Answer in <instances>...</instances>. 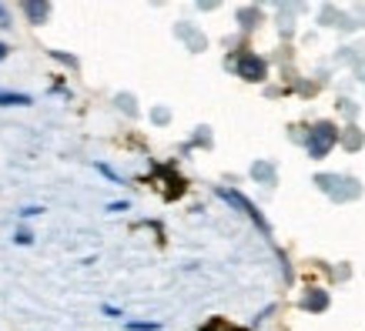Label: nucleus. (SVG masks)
I'll use <instances>...</instances> for the list:
<instances>
[{
  "label": "nucleus",
  "instance_id": "obj_5",
  "mask_svg": "<svg viewBox=\"0 0 365 331\" xmlns=\"http://www.w3.org/2000/svg\"><path fill=\"white\" fill-rule=\"evenodd\" d=\"M21 11H24V17H27L34 27H44L47 17H51V4H47V0H27Z\"/></svg>",
  "mask_w": 365,
  "mask_h": 331
},
{
  "label": "nucleus",
  "instance_id": "obj_13",
  "mask_svg": "<svg viewBox=\"0 0 365 331\" xmlns=\"http://www.w3.org/2000/svg\"><path fill=\"white\" fill-rule=\"evenodd\" d=\"M158 321H128V331H158Z\"/></svg>",
  "mask_w": 365,
  "mask_h": 331
},
{
  "label": "nucleus",
  "instance_id": "obj_6",
  "mask_svg": "<svg viewBox=\"0 0 365 331\" xmlns=\"http://www.w3.org/2000/svg\"><path fill=\"white\" fill-rule=\"evenodd\" d=\"M252 177L258 181V184H268V188H272V184L278 181V171H275V164H272V161H255V164H252Z\"/></svg>",
  "mask_w": 365,
  "mask_h": 331
},
{
  "label": "nucleus",
  "instance_id": "obj_11",
  "mask_svg": "<svg viewBox=\"0 0 365 331\" xmlns=\"http://www.w3.org/2000/svg\"><path fill=\"white\" fill-rule=\"evenodd\" d=\"M238 23H242V31H255L262 23V7H242L238 11Z\"/></svg>",
  "mask_w": 365,
  "mask_h": 331
},
{
  "label": "nucleus",
  "instance_id": "obj_14",
  "mask_svg": "<svg viewBox=\"0 0 365 331\" xmlns=\"http://www.w3.org/2000/svg\"><path fill=\"white\" fill-rule=\"evenodd\" d=\"M151 121H155V124H168V121H171V110H168V107H155V110H151Z\"/></svg>",
  "mask_w": 365,
  "mask_h": 331
},
{
  "label": "nucleus",
  "instance_id": "obj_1",
  "mask_svg": "<svg viewBox=\"0 0 365 331\" xmlns=\"http://www.w3.org/2000/svg\"><path fill=\"white\" fill-rule=\"evenodd\" d=\"M315 184H319L335 204H349V201L362 198V184L349 174H315Z\"/></svg>",
  "mask_w": 365,
  "mask_h": 331
},
{
  "label": "nucleus",
  "instance_id": "obj_20",
  "mask_svg": "<svg viewBox=\"0 0 365 331\" xmlns=\"http://www.w3.org/2000/svg\"><path fill=\"white\" fill-rule=\"evenodd\" d=\"M7 54H11V47H7V44H0V61H7Z\"/></svg>",
  "mask_w": 365,
  "mask_h": 331
},
{
  "label": "nucleus",
  "instance_id": "obj_18",
  "mask_svg": "<svg viewBox=\"0 0 365 331\" xmlns=\"http://www.w3.org/2000/svg\"><path fill=\"white\" fill-rule=\"evenodd\" d=\"M0 27H11V14H7L4 4H0Z\"/></svg>",
  "mask_w": 365,
  "mask_h": 331
},
{
  "label": "nucleus",
  "instance_id": "obj_3",
  "mask_svg": "<svg viewBox=\"0 0 365 331\" xmlns=\"http://www.w3.org/2000/svg\"><path fill=\"white\" fill-rule=\"evenodd\" d=\"M335 144H339V127L332 121H319L309 127V137H305V147H309V157L322 161V157L332 151Z\"/></svg>",
  "mask_w": 365,
  "mask_h": 331
},
{
  "label": "nucleus",
  "instance_id": "obj_21",
  "mask_svg": "<svg viewBox=\"0 0 365 331\" xmlns=\"http://www.w3.org/2000/svg\"><path fill=\"white\" fill-rule=\"evenodd\" d=\"M362 23H365V11H362Z\"/></svg>",
  "mask_w": 365,
  "mask_h": 331
},
{
  "label": "nucleus",
  "instance_id": "obj_12",
  "mask_svg": "<svg viewBox=\"0 0 365 331\" xmlns=\"http://www.w3.org/2000/svg\"><path fill=\"white\" fill-rule=\"evenodd\" d=\"M114 104H118V107H121L128 117H138V104H134L131 94H118V98H114Z\"/></svg>",
  "mask_w": 365,
  "mask_h": 331
},
{
  "label": "nucleus",
  "instance_id": "obj_22",
  "mask_svg": "<svg viewBox=\"0 0 365 331\" xmlns=\"http://www.w3.org/2000/svg\"><path fill=\"white\" fill-rule=\"evenodd\" d=\"M362 80H365V78H362Z\"/></svg>",
  "mask_w": 365,
  "mask_h": 331
},
{
  "label": "nucleus",
  "instance_id": "obj_8",
  "mask_svg": "<svg viewBox=\"0 0 365 331\" xmlns=\"http://www.w3.org/2000/svg\"><path fill=\"white\" fill-rule=\"evenodd\" d=\"M339 144H342L345 151H359V147H362V144H365V134L359 131L355 124H349L345 131H339Z\"/></svg>",
  "mask_w": 365,
  "mask_h": 331
},
{
  "label": "nucleus",
  "instance_id": "obj_10",
  "mask_svg": "<svg viewBox=\"0 0 365 331\" xmlns=\"http://www.w3.org/2000/svg\"><path fill=\"white\" fill-rule=\"evenodd\" d=\"M178 37H185L195 54H198V51H205V44H208V41H205V33H198L195 27H188V23H178Z\"/></svg>",
  "mask_w": 365,
  "mask_h": 331
},
{
  "label": "nucleus",
  "instance_id": "obj_2",
  "mask_svg": "<svg viewBox=\"0 0 365 331\" xmlns=\"http://www.w3.org/2000/svg\"><path fill=\"white\" fill-rule=\"evenodd\" d=\"M215 194H218L222 201H228L235 211H242L245 218L252 221V224H255V228H258L262 234H265V238H272V224H268V218L262 214V211H258V204H252V201L245 198L242 191H235V188H215Z\"/></svg>",
  "mask_w": 365,
  "mask_h": 331
},
{
  "label": "nucleus",
  "instance_id": "obj_19",
  "mask_svg": "<svg viewBox=\"0 0 365 331\" xmlns=\"http://www.w3.org/2000/svg\"><path fill=\"white\" fill-rule=\"evenodd\" d=\"M31 241H34L31 231H17V244H31Z\"/></svg>",
  "mask_w": 365,
  "mask_h": 331
},
{
  "label": "nucleus",
  "instance_id": "obj_7",
  "mask_svg": "<svg viewBox=\"0 0 365 331\" xmlns=\"http://www.w3.org/2000/svg\"><path fill=\"white\" fill-rule=\"evenodd\" d=\"M302 308L305 311H325L329 308V291H322V288H309V295L302 298Z\"/></svg>",
  "mask_w": 365,
  "mask_h": 331
},
{
  "label": "nucleus",
  "instance_id": "obj_15",
  "mask_svg": "<svg viewBox=\"0 0 365 331\" xmlns=\"http://www.w3.org/2000/svg\"><path fill=\"white\" fill-rule=\"evenodd\" d=\"M51 57H54V61H61V64H67V67H78V57L64 54V51H51Z\"/></svg>",
  "mask_w": 365,
  "mask_h": 331
},
{
  "label": "nucleus",
  "instance_id": "obj_4",
  "mask_svg": "<svg viewBox=\"0 0 365 331\" xmlns=\"http://www.w3.org/2000/svg\"><path fill=\"white\" fill-rule=\"evenodd\" d=\"M235 74H238L242 80H248V84H262V80L268 78L265 57H258L255 51H242L238 61H235Z\"/></svg>",
  "mask_w": 365,
  "mask_h": 331
},
{
  "label": "nucleus",
  "instance_id": "obj_17",
  "mask_svg": "<svg viewBox=\"0 0 365 331\" xmlns=\"http://www.w3.org/2000/svg\"><path fill=\"white\" fill-rule=\"evenodd\" d=\"M108 211H111V214H121V211H128V201H114V204H108Z\"/></svg>",
  "mask_w": 365,
  "mask_h": 331
},
{
  "label": "nucleus",
  "instance_id": "obj_16",
  "mask_svg": "<svg viewBox=\"0 0 365 331\" xmlns=\"http://www.w3.org/2000/svg\"><path fill=\"white\" fill-rule=\"evenodd\" d=\"M195 144H205V147H211V134H208V127H198V134H195Z\"/></svg>",
  "mask_w": 365,
  "mask_h": 331
},
{
  "label": "nucleus",
  "instance_id": "obj_9",
  "mask_svg": "<svg viewBox=\"0 0 365 331\" xmlns=\"http://www.w3.org/2000/svg\"><path fill=\"white\" fill-rule=\"evenodd\" d=\"M34 98L21 90H0V107H31Z\"/></svg>",
  "mask_w": 365,
  "mask_h": 331
}]
</instances>
